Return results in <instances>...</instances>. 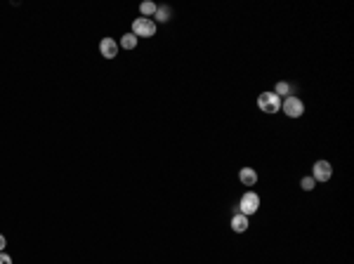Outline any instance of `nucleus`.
Masks as SVG:
<instances>
[{"label": "nucleus", "instance_id": "f257e3e1", "mask_svg": "<svg viewBox=\"0 0 354 264\" xmlns=\"http://www.w3.org/2000/svg\"><path fill=\"white\" fill-rule=\"evenodd\" d=\"M258 109L262 111V113L274 116V113L281 111V97H277L274 92H262V95L258 97Z\"/></svg>", "mask_w": 354, "mask_h": 264}, {"label": "nucleus", "instance_id": "f03ea898", "mask_svg": "<svg viewBox=\"0 0 354 264\" xmlns=\"http://www.w3.org/2000/svg\"><path fill=\"white\" fill-rule=\"evenodd\" d=\"M281 109L288 118H300L305 113V104H303V99H297L295 95H290V97H286V99H281Z\"/></svg>", "mask_w": 354, "mask_h": 264}, {"label": "nucleus", "instance_id": "7ed1b4c3", "mask_svg": "<svg viewBox=\"0 0 354 264\" xmlns=\"http://www.w3.org/2000/svg\"><path fill=\"white\" fill-rule=\"evenodd\" d=\"M132 33H135L137 38H151L156 33V21L147 19V17H137L132 21Z\"/></svg>", "mask_w": 354, "mask_h": 264}, {"label": "nucleus", "instance_id": "20e7f679", "mask_svg": "<svg viewBox=\"0 0 354 264\" xmlns=\"http://www.w3.org/2000/svg\"><path fill=\"white\" fill-rule=\"evenodd\" d=\"M238 210H241V215H246V217H251V215H255L260 210V196L258 193H243V198H241V203H238Z\"/></svg>", "mask_w": 354, "mask_h": 264}, {"label": "nucleus", "instance_id": "39448f33", "mask_svg": "<svg viewBox=\"0 0 354 264\" xmlns=\"http://www.w3.org/2000/svg\"><path fill=\"white\" fill-rule=\"evenodd\" d=\"M331 174H333V168H331L329 161H316L314 168H312V180L314 182H329Z\"/></svg>", "mask_w": 354, "mask_h": 264}, {"label": "nucleus", "instance_id": "423d86ee", "mask_svg": "<svg viewBox=\"0 0 354 264\" xmlns=\"http://www.w3.org/2000/svg\"><path fill=\"white\" fill-rule=\"evenodd\" d=\"M99 52H102L104 59H114L118 54V43L114 38H102V43H99Z\"/></svg>", "mask_w": 354, "mask_h": 264}, {"label": "nucleus", "instance_id": "0eeeda50", "mask_svg": "<svg viewBox=\"0 0 354 264\" xmlns=\"http://www.w3.org/2000/svg\"><path fill=\"white\" fill-rule=\"evenodd\" d=\"M238 182L243 184V187H255L258 184V172L253 168H241V172H238Z\"/></svg>", "mask_w": 354, "mask_h": 264}, {"label": "nucleus", "instance_id": "6e6552de", "mask_svg": "<svg viewBox=\"0 0 354 264\" xmlns=\"http://www.w3.org/2000/svg\"><path fill=\"white\" fill-rule=\"evenodd\" d=\"M248 226H251V224H248V217H246V215L238 213V215H234V217H232V229L236 233H243Z\"/></svg>", "mask_w": 354, "mask_h": 264}, {"label": "nucleus", "instance_id": "1a4fd4ad", "mask_svg": "<svg viewBox=\"0 0 354 264\" xmlns=\"http://www.w3.org/2000/svg\"><path fill=\"white\" fill-rule=\"evenodd\" d=\"M156 10H158V5H156V3H149V0H144V3H142V5H140V12H142V17H147V19H154Z\"/></svg>", "mask_w": 354, "mask_h": 264}, {"label": "nucleus", "instance_id": "9d476101", "mask_svg": "<svg viewBox=\"0 0 354 264\" xmlns=\"http://www.w3.org/2000/svg\"><path fill=\"white\" fill-rule=\"evenodd\" d=\"M170 17H173V10H170L168 5H161L158 10H156V14H154V19H156V21H161V24L170 21Z\"/></svg>", "mask_w": 354, "mask_h": 264}, {"label": "nucleus", "instance_id": "9b49d317", "mask_svg": "<svg viewBox=\"0 0 354 264\" xmlns=\"http://www.w3.org/2000/svg\"><path fill=\"white\" fill-rule=\"evenodd\" d=\"M121 47L123 50H135L137 47V36L135 33H125V36L121 38Z\"/></svg>", "mask_w": 354, "mask_h": 264}, {"label": "nucleus", "instance_id": "f8f14e48", "mask_svg": "<svg viewBox=\"0 0 354 264\" xmlns=\"http://www.w3.org/2000/svg\"><path fill=\"white\" fill-rule=\"evenodd\" d=\"M314 187H316V182L312 180V177H303V180H300V189H303V191H314Z\"/></svg>", "mask_w": 354, "mask_h": 264}, {"label": "nucleus", "instance_id": "ddd939ff", "mask_svg": "<svg viewBox=\"0 0 354 264\" xmlns=\"http://www.w3.org/2000/svg\"><path fill=\"white\" fill-rule=\"evenodd\" d=\"M274 95H277V97L288 95V97H290V85H288V83H283V80H281V83H277V90H274Z\"/></svg>", "mask_w": 354, "mask_h": 264}, {"label": "nucleus", "instance_id": "4468645a", "mask_svg": "<svg viewBox=\"0 0 354 264\" xmlns=\"http://www.w3.org/2000/svg\"><path fill=\"white\" fill-rule=\"evenodd\" d=\"M0 264H12V257L7 252H0Z\"/></svg>", "mask_w": 354, "mask_h": 264}, {"label": "nucleus", "instance_id": "2eb2a0df", "mask_svg": "<svg viewBox=\"0 0 354 264\" xmlns=\"http://www.w3.org/2000/svg\"><path fill=\"white\" fill-rule=\"evenodd\" d=\"M5 245H7V241H5V236H3V233H0V252L5 250Z\"/></svg>", "mask_w": 354, "mask_h": 264}]
</instances>
